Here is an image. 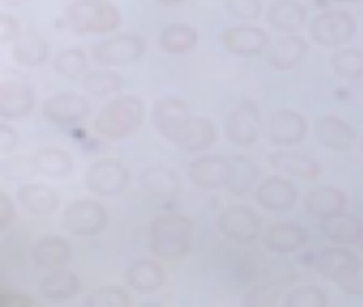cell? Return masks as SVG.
Wrapping results in <instances>:
<instances>
[{
	"label": "cell",
	"instance_id": "10",
	"mask_svg": "<svg viewBox=\"0 0 363 307\" xmlns=\"http://www.w3.org/2000/svg\"><path fill=\"white\" fill-rule=\"evenodd\" d=\"M231 178H233L231 158L206 154V156H199L189 165V180L201 190L229 188Z\"/></svg>",
	"mask_w": 363,
	"mask_h": 307
},
{
	"label": "cell",
	"instance_id": "11",
	"mask_svg": "<svg viewBox=\"0 0 363 307\" xmlns=\"http://www.w3.org/2000/svg\"><path fill=\"white\" fill-rule=\"evenodd\" d=\"M306 132H308V122L295 109H276L267 117L265 134L269 143L274 145H280V147L297 145L303 141Z\"/></svg>",
	"mask_w": 363,
	"mask_h": 307
},
{
	"label": "cell",
	"instance_id": "30",
	"mask_svg": "<svg viewBox=\"0 0 363 307\" xmlns=\"http://www.w3.org/2000/svg\"><path fill=\"white\" fill-rule=\"evenodd\" d=\"M82 288V282L77 277L75 271L60 267V269H52L41 282H39V290L45 299L50 301H69L73 299Z\"/></svg>",
	"mask_w": 363,
	"mask_h": 307
},
{
	"label": "cell",
	"instance_id": "25",
	"mask_svg": "<svg viewBox=\"0 0 363 307\" xmlns=\"http://www.w3.org/2000/svg\"><path fill=\"white\" fill-rule=\"evenodd\" d=\"M308 11L299 0H274L267 9V24L278 33H297L306 26Z\"/></svg>",
	"mask_w": 363,
	"mask_h": 307
},
{
	"label": "cell",
	"instance_id": "6",
	"mask_svg": "<svg viewBox=\"0 0 363 307\" xmlns=\"http://www.w3.org/2000/svg\"><path fill=\"white\" fill-rule=\"evenodd\" d=\"M145 52V39L141 35H113L92 45L90 54L101 66H124L137 62Z\"/></svg>",
	"mask_w": 363,
	"mask_h": 307
},
{
	"label": "cell",
	"instance_id": "33",
	"mask_svg": "<svg viewBox=\"0 0 363 307\" xmlns=\"http://www.w3.org/2000/svg\"><path fill=\"white\" fill-rule=\"evenodd\" d=\"M82 86L88 94L96 98H105L111 94H118L124 86V79L109 69H92L82 77Z\"/></svg>",
	"mask_w": 363,
	"mask_h": 307
},
{
	"label": "cell",
	"instance_id": "18",
	"mask_svg": "<svg viewBox=\"0 0 363 307\" xmlns=\"http://www.w3.org/2000/svg\"><path fill=\"white\" fill-rule=\"evenodd\" d=\"M308 54V43L299 35H284L272 41V45L265 50V60L276 71H289L295 69Z\"/></svg>",
	"mask_w": 363,
	"mask_h": 307
},
{
	"label": "cell",
	"instance_id": "36",
	"mask_svg": "<svg viewBox=\"0 0 363 307\" xmlns=\"http://www.w3.org/2000/svg\"><path fill=\"white\" fill-rule=\"evenodd\" d=\"M231 165H233V178L229 182V190L235 197H244L248 195L255 180L259 178V167L248 156H233Z\"/></svg>",
	"mask_w": 363,
	"mask_h": 307
},
{
	"label": "cell",
	"instance_id": "26",
	"mask_svg": "<svg viewBox=\"0 0 363 307\" xmlns=\"http://www.w3.org/2000/svg\"><path fill=\"white\" fill-rule=\"evenodd\" d=\"M33 165H35L37 173H41L45 178H56V180L69 178L75 167L71 154L56 145H45V147L37 149L33 154Z\"/></svg>",
	"mask_w": 363,
	"mask_h": 307
},
{
	"label": "cell",
	"instance_id": "5",
	"mask_svg": "<svg viewBox=\"0 0 363 307\" xmlns=\"http://www.w3.org/2000/svg\"><path fill=\"white\" fill-rule=\"evenodd\" d=\"M357 30V22L348 11L329 9L314 16L308 24V35L314 43L325 47H337L352 39Z\"/></svg>",
	"mask_w": 363,
	"mask_h": 307
},
{
	"label": "cell",
	"instance_id": "7",
	"mask_svg": "<svg viewBox=\"0 0 363 307\" xmlns=\"http://www.w3.org/2000/svg\"><path fill=\"white\" fill-rule=\"evenodd\" d=\"M86 188L96 197H118L128 188L130 173L128 167L118 158L94 161L86 171Z\"/></svg>",
	"mask_w": 363,
	"mask_h": 307
},
{
	"label": "cell",
	"instance_id": "23",
	"mask_svg": "<svg viewBox=\"0 0 363 307\" xmlns=\"http://www.w3.org/2000/svg\"><path fill=\"white\" fill-rule=\"evenodd\" d=\"M11 54H13L16 62L22 66H41L50 58V43L37 28L28 26L13 41Z\"/></svg>",
	"mask_w": 363,
	"mask_h": 307
},
{
	"label": "cell",
	"instance_id": "37",
	"mask_svg": "<svg viewBox=\"0 0 363 307\" xmlns=\"http://www.w3.org/2000/svg\"><path fill=\"white\" fill-rule=\"evenodd\" d=\"M331 69L342 79L363 77V50H340L331 56Z\"/></svg>",
	"mask_w": 363,
	"mask_h": 307
},
{
	"label": "cell",
	"instance_id": "45",
	"mask_svg": "<svg viewBox=\"0 0 363 307\" xmlns=\"http://www.w3.org/2000/svg\"><path fill=\"white\" fill-rule=\"evenodd\" d=\"M13 220H16V203L3 190L0 192V228H7Z\"/></svg>",
	"mask_w": 363,
	"mask_h": 307
},
{
	"label": "cell",
	"instance_id": "14",
	"mask_svg": "<svg viewBox=\"0 0 363 307\" xmlns=\"http://www.w3.org/2000/svg\"><path fill=\"white\" fill-rule=\"evenodd\" d=\"M255 201L267 212H289L297 203V188L282 175H269L257 186Z\"/></svg>",
	"mask_w": 363,
	"mask_h": 307
},
{
	"label": "cell",
	"instance_id": "2",
	"mask_svg": "<svg viewBox=\"0 0 363 307\" xmlns=\"http://www.w3.org/2000/svg\"><path fill=\"white\" fill-rule=\"evenodd\" d=\"M143 113L145 107L139 96H118L99 111L94 132L107 141H122L141 126Z\"/></svg>",
	"mask_w": 363,
	"mask_h": 307
},
{
	"label": "cell",
	"instance_id": "19",
	"mask_svg": "<svg viewBox=\"0 0 363 307\" xmlns=\"http://www.w3.org/2000/svg\"><path fill=\"white\" fill-rule=\"evenodd\" d=\"M310 239V233L306 226L295 222H278L269 226L263 235V243L274 254H293L301 250Z\"/></svg>",
	"mask_w": 363,
	"mask_h": 307
},
{
	"label": "cell",
	"instance_id": "9",
	"mask_svg": "<svg viewBox=\"0 0 363 307\" xmlns=\"http://www.w3.org/2000/svg\"><path fill=\"white\" fill-rule=\"evenodd\" d=\"M261 226H263L261 216L244 205H231L218 216L220 233L240 245H248V243L257 241L261 235Z\"/></svg>",
	"mask_w": 363,
	"mask_h": 307
},
{
	"label": "cell",
	"instance_id": "42",
	"mask_svg": "<svg viewBox=\"0 0 363 307\" xmlns=\"http://www.w3.org/2000/svg\"><path fill=\"white\" fill-rule=\"evenodd\" d=\"M225 7L229 16L238 20H257L263 11L261 0H225Z\"/></svg>",
	"mask_w": 363,
	"mask_h": 307
},
{
	"label": "cell",
	"instance_id": "52",
	"mask_svg": "<svg viewBox=\"0 0 363 307\" xmlns=\"http://www.w3.org/2000/svg\"><path fill=\"white\" fill-rule=\"evenodd\" d=\"M357 245H359V250H361V252H363V237H361V241H359V243H357Z\"/></svg>",
	"mask_w": 363,
	"mask_h": 307
},
{
	"label": "cell",
	"instance_id": "32",
	"mask_svg": "<svg viewBox=\"0 0 363 307\" xmlns=\"http://www.w3.org/2000/svg\"><path fill=\"white\" fill-rule=\"evenodd\" d=\"M199 41L197 30L191 24H169L158 35V45L167 54H186Z\"/></svg>",
	"mask_w": 363,
	"mask_h": 307
},
{
	"label": "cell",
	"instance_id": "48",
	"mask_svg": "<svg viewBox=\"0 0 363 307\" xmlns=\"http://www.w3.org/2000/svg\"><path fill=\"white\" fill-rule=\"evenodd\" d=\"M154 3L162 5V7H175V5H182L184 0H154Z\"/></svg>",
	"mask_w": 363,
	"mask_h": 307
},
{
	"label": "cell",
	"instance_id": "31",
	"mask_svg": "<svg viewBox=\"0 0 363 307\" xmlns=\"http://www.w3.org/2000/svg\"><path fill=\"white\" fill-rule=\"evenodd\" d=\"M139 186L152 197H173L179 192V178L167 167H147L139 173Z\"/></svg>",
	"mask_w": 363,
	"mask_h": 307
},
{
	"label": "cell",
	"instance_id": "39",
	"mask_svg": "<svg viewBox=\"0 0 363 307\" xmlns=\"http://www.w3.org/2000/svg\"><path fill=\"white\" fill-rule=\"evenodd\" d=\"M284 305L286 307H325L327 296L318 286H299L286 294Z\"/></svg>",
	"mask_w": 363,
	"mask_h": 307
},
{
	"label": "cell",
	"instance_id": "46",
	"mask_svg": "<svg viewBox=\"0 0 363 307\" xmlns=\"http://www.w3.org/2000/svg\"><path fill=\"white\" fill-rule=\"evenodd\" d=\"M18 145V132L16 128H11L7 122L0 124V149H3V154H9L11 149H16Z\"/></svg>",
	"mask_w": 363,
	"mask_h": 307
},
{
	"label": "cell",
	"instance_id": "41",
	"mask_svg": "<svg viewBox=\"0 0 363 307\" xmlns=\"http://www.w3.org/2000/svg\"><path fill=\"white\" fill-rule=\"evenodd\" d=\"M278 296H280L278 284H263V286H255L252 290H248L242 303L246 307H272L278 303Z\"/></svg>",
	"mask_w": 363,
	"mask_h": 307
},
{
	"label": "cell",
	"instance_id": "21",
	"mask_svg": "<svg viewBox=\"0 0 363 307\" xmlns=\"http://www.w3.org/2000/svg\"><path fill=\"white\" fill-rule=\"evenodd\" d=\"M267 165L274 169V171H280L284 175H291V178H299V180H316L320 175V165L306 156L301 151H286V149H280V151H274L272 156L267 158Z\"/></svg>",
	"mask_w": 363,
	"mask_h": 307
},
{
	"label": "cell",
	"instance_id": "20",
	"mask_svg": "<svg viewBox=\"0 0 363 307\" xmlns=\"http://www.w3.org/2000/svg\"><path fill=\"white\" fill-rule=\"evenodd\" d=\"M33 262L39 269L52 271V269H60L67 267L71 262V245L67 243V239H62L60 235H43L35 241L33 250H30Z\"/></svg>",
	"mask_w": 363,
	"mask_h": 307
},
{
	"label": "cell",
	"instance_id": "35",
	"mask_svg": "<svg viewBox=\"0 0 363 307\" xmlns=\"http://www.w3.org/2000/svg\"><path fill=\"white\" fill-rule=\"evenodd\" d=\"M52 64H54V71L67 79L84 77L88 73V58H86L84 50H79V47H69V50L58 52L54 56Z\"/></svg>",
	"mask_w": 363,
	"mask_h": 307
},
{
	"label": "cell",
	"instance_id": "28",
	"mask_svg": "<svg viewBox=\"0 0 363 307\" xmlns=\"http://www.w3.org/2000/svg\"><path fill=\"white\" fill-rule=\"evenodd\" d=\"M126 284L139 292V294H154L162 288L167 275H164V269L156 262V260H147V258H141V260H135L128 269H126Z\"/></svg>",
	"mask_w": 363,
	"mask_h": 307
},
{
	"label": "cell",
	"instance_id": "44",
	"mask_svg": "<svg viewBox=\"0 0 363 307\" xmlns=\"http://www.w3.org/2000/svg\"><path fill=\"white\" fill-rule=\"evenodd\" d=\"M22 30H24V28H22V24H20L18 18H13V16H9V13H3V16H0V41H3V45L13 43V41L20 37Z\"/></svg>",
	"mask_w": 363,
	"mask_h": 307
},
{
	"label": "cell",
	"instance_id": "50",
	"mask_svg": "<svg viewBox=\"0 0 363 307\" xmlns=\"http://www.w3.org/2000/svg\"><path fill=\"white\" fill-rule=\"evenodd\" d=\"M337 3H359V0H337Z\"/></svg>",
	"mask_w": 363,
	"mask_h": 307
},
{
	"label": "cell",
	"instance_id": "40",
	"mask_svg": "<svg viewBox=\"0 0 363 307\" xmlns=\"http://www.w3.org/2000/svg\"><path fill=\"white\" fill-rule=\"evenodd\" d=\"M335 286H340V290H344L346 294L352 296H363V260L354 258L333 282Z\"/></svg>",
	"mask_w": 363,
	"mask_h": 307
},
{
	"label": "cell",
	"instance_id": "47",
	"mask_svg": "<svg viewBox=\"0 0 363 307\" xmlns=\"http://www.w3.org/2000/svg\"><path fill=\"white\" fill-rule=\"evenodd\" d=\"M0 307H33V299L26 294H3L0 296Z\"/></svg>",
	"mask_w": 363,
	"mask_h": 307
},
{
	"label": "cell",
	"instance_id": "49",
	"mask_svg": "<svg viewBox=\"0 0 363 307\" xmlns=\"http://www.w3.org/2000/svg\"><path fill=\"white\" fill-rule=\"evenodd\" d=\"M5 5H9V7H20V5H24V3H28V0H3Z\"/></svg>",
	"mask_w": 363,
	"mask_h": 307
},
{
	"label": "cell",
	"instance_id": "17",
	"mask_svg": "<svg viewBox=\"0 0 363 307\" xmlns=\"http://www.w3.org/2000/svg\"><path fill=\"white\" fill-rule=\"evenodd\" d=\"M35 109V92L26 81H3L0 86V115L3 120H20Z\"/></svg>",
	"mask_w": 363,
	"mask_h": 307
},
{
	"label": "cell",
	"instance_id": "3",
	"mask_svg": "<svg viewBox=\"0 0 363 307\" xmlns=\"http://www.w3.org/2000/svg\"><path fill=\"white\" fill-rule=\"evenodd\" d=\"M65 24L75 35H109L120 26V11L111 0H73Z\"/></svg>",
	"mask_w": 363,
	"mask_h": 307
},
{
	"label": "cell",
	"instance_id": "38",
	"mask_svg": "<svg viewBox=\"0 0 363 307\" xmlns=\"http://www.w3.org/2000/svg\"><path fill=\"white\" fill-rule=\"evenodd\" d=\"M133 296L120 286H101L84 299V307H130Z\"/></svg>",
	"mask_w": 363,
	"mask_h": 307
},
{
	"label": "cell",
	"instance_id": "51",
	"mask_svg": "<svg viewBox=\"0 0 363 307\" xmlns=\"http://www.w3.org/2000/svg\"><path fill=\"white\" fill-rule=\"evenodd\" d=\"M359 147H361V151H363V134L359 137Z\"/></svg>",
	"mask_w": 363,
	"mask_h": 307
},
{
	"label": "cell",
	"instance_id": "8",
	"mask_svg": "<svg viewBox=\"0 0 363 307\" xmlns=\"http://www.w3.org/2000/svg\"><path fill=\"white\" fill-rule=\"evenodd\" d=\"M261 124H263V117H261L259 105L252 100H242L227 115L225 132L233 145L248 147V145L257 143V139L261 134Z\"/></svg>",
	"mask_w": 363,
	"mask_h": 307
},
{
	"label": "cell",
	"instance_id": "12",
	"mask_svg": "<svg viewBox=\"0 0 363 307\" xmlns=\"http://www.w3.org/2000/svg\"><path fill=\"white\" fill-rule=\"evenodd\" d=\"M90 113V103L77 92H56L43 103V115L56 126H73L86 120Z\"/></svg>",
	"mask_w": 363,
	"mask_h": 307
},
{
	"label": "cell",
	"instance_id": "4",
	"mask_svg": "<svg viewBox=\"0 0 363 307\" xmlns=\"http://www.w3.org/2000/svg\"><path fill=\"white\" fill-rule=\"evenodd\" d=\"M107 209L92 199H75L67 205L62 214V228L77 237H92L107 228Z\"/></svg>",
	"mask_w": 363,
	"mask_h": 307
},
{
	"label": "cell",
	"instance_id": "15",
	"mask_svg": "<svg viewBox=\"0 0 363 307\" xmlns=\"http://www.w3.org/2000/svg\"><path fill=\"white\" fill-rule=\"evenodd\" d=\"M214 141H216V124L210 117H201V115H191L171 139V143L177 149L189 154L203 151Z\"/></svg>",
	"mask_w": 363,
	"mask_h": 307
},
{
	"label": "cell",
	"instance_id": "43",
	"mask_svg": "<svg viewBox=\"0 0 363 307\" xmlns=\"http://www.w3.org/2000/svg\"><path fill=\"white\" fill-rule=\"evenodd\" d=\"M37 173L35 171V165H33V156L30 158H22V156H16V158H9L3 163V175L5 178H28Z\"/></svg>",
	"mask_w": 363,
	"mask_h": 307
},
{
	"label": "cell",
	"instance_id": "29",
	"mask_svg": "<svg viewBox=\"0 0 363 307\" xmlns=\"http://www.w3.org/2000/svg\"><path fill=\"white\" fill-rule=\"evenodd\" d=\"M320 233L333 241L335 245H352L359 243L363 237V224L357 216L352 214H337L331 218H323L320 220Z\"/></svg>",
	"mask_w": 363,
	"mask_h": 307
},
{
	"label": "cell",
	"instance_id": "13",
	"mask_svg": "<svg viewBox=\"0 0 363 307\" xmlns=\"http://www.w3.org/2000/svg\"><path fill=\"white\" fill-rule=\"evenodd\" d=\"M220 45L240 58H257L269 47V35L259 26H231L220 35Z\"/></svg>",
	"mask_w": 363,
	"mask_h": 307
},
{
	"label": "cell",
	"instance_id": "24",
	"mask_svg": "<svg viewBox=\"0 0 363 307\" xmlns=\"http://www.w3.org/2000/svg\"><path fill=\"white\" fill-rule=\"evenodd\" d=\"M18 203L33 216H52L60 207V197L45 184H24L18 188Z\"/></svg>",
	"mask_w": 363,
	"mask_h": 307
},
{
	"label": "cell",
	"instance_id": "22",
	"mask_svg": "<svg viewBox=\"0 0 363 307\" xmlns=\"http://www.w3.org/2000/svg\"><path fill=\"white\" fill-rule=\"evenodd\" d=\"M316 137L318 141L329 147V149H335V151H348L354 143H357V132L354 128L337 117V115H323L316 120Z\"/></svg>",
	"mask_w": 363,
	"mask_h": 307
},
{
	"label": "cell",
	"instance_id": "34",
	"mask_svg": "<svg viewBox=\"0 0 363 307\" xmlns=\"http://www.w3.org/2000/svg\"><path fill=\"white\" fill-rule=\"evenodd\" d=\"M357 256L350 252V250H346V248H342V245H335V248H325L318 256H316V260H314V267H316V271L325 277V279H329V282H335V277L354 260Z\"/></svg>",
	"mask_w": 363,
	"mask_h": 307
},
{
	"label": "cell",
	"instance_id": "27",
	"mask_svg": "<svg viewBox=\"0 0 363 307\" xmlns=\"http://www.w3.org/2000/svg\"><path fill=\"white\" fill-rule=\"evenodd\" d=\"M346 205H348V197L340 188H333V186L314 188L303 201L306 214H310L318 220L346 212Z\"/></svg>",
	"mask_w": 363,
	"mask_h": 307
},
{
	"label": "cell",
	"instance_id": "1",
	"mask_svg": "<svg viewBox=\"0 0 363 307\" xmlns=\"http://www.w3.org/2000/svg\"><path fill=\"white\" fill-rule=\"evenodd\" d=\"M193 239V220L186 214L169 212L152 220L147 228L150 252L162 260H179L186 256Z\"/></svg>",
	"mask_w": 363,
	"mask_h": 307
},
{
	"label": "cell",
	"instance_id": "16",
	"mask_svg": "<svg viewBox=\"0 0 363 307\" xmlns=\"http://www.w3.org/2000/svg\"><path fill=\"white\" fill-rule=\"evenodd\" d=\"M191 117V107L179 96H162L152 107V122L156 130L171 143L179 126Z\"/></svg>",
	"mask_w": 363,
	"mask_h": 307
}]
</instances>
